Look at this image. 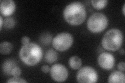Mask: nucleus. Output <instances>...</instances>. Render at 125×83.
<instances>
[{"label":"nucleus","instance_id":"f257e3e1","mask_svg":"<svg viewBox=\"0 0 125 83\" xmlns=\"http://www.w3.org/2000/svg\"><path fill=\"white\" fill-rule=\"evenodd\" d=\"M65 21L73 26L81 25L86 18L84 5L80 2H73L66 6L63 11Z\"/></svg>","mask_w":125,"mask_h":83},{"label":"nucleus","instance_id":"f03ea898","mask_svg":"<svg viewBox=\"0 0 125 83\" xmlns=\"http://www.w3.org/2000/svg\"><path fill=\"white\" fill-rule=\"evenodd\" d=\"M19 56L25 64L33 66L38 64L43 57L41 47L34 43L23 45L20 49Z\"/></svg>","mask_w":125,"mask_h":83},{"label":"nucleus","instance_id":"7ed1b4c3","mask_svg":"<svg viewBox=\"0 0 125 83\" xmlns=\"http://www.w3.org/2000/svg\"><path fill=\"white\" fill-rule=\"evenodd\" d=\"M123 42V35L119 29H111L105 33L102 39V45L107 50L115 51L118 50Z\"/></svg>","mask_w":125,"mask_h":83},{"label":"nucleus","instance_id":"20e7f679","mask_svg":"<svg viewBox=\"0 0 125 83\" xmlns=\"http://www.w3.org/2000/svg\"><path fill=\"white\" fill-rule=\"evenodd\" d=\"M108 20L106 15L100 13L92 14L88 19L87 27L88 29L93 33L101 32L106 28Z\"/></svg>","mask_w":125,"mask_h":83},{"label":"nucleus","instance_id":"39448f33","mask_svg":"<svg viewBox=\"0 0 125 83\" xmlns=\"http://www.w3.org/2000/svg\"><path fill=\"white\" fill-rule=\"evenodd\" d=\"M73 42L72 35L68 32H62L57 34L52 40L54 48L60 51H64L72 47Z\"/></svg>","mask_w":125,"mask_h":83},{"label":"nucleus","instance_id":"423d86ee","mask_svg":"<svg viewBox=\"0 0 125 83\" xmlns=\"http://www.w3.org/2000/svg\"><path fill=\"white\" fill-rule=\"evenodd\" d=\"M76 78L80 83H94L98 80V75L92 67L85 66L78 71Z\"/></svg>","mask_w":125,"mask_h":83},{"label":"nucleus","instance_id":"0eeeda50","mask_svg":"<svg viewBox=\"0 0 125 83\" xmlns=\"http://www.w3.org/2000/svg\"><path fill=\"white\" fill-rule=\"evenodd\" d=\"M50 74L54 81L57 82H62L67 80L68 72L64 65L56 64L52 66L50 69Z\"/></svg>","mask_w":125,"mask_h":83},{"label":"nucleus","instance_id":"6e6552de","mask_svg":"<svg viewBox=\"0 0 125 83\" xmlns=\"http://www.w3.org/2000/svg\"><path fill=\"white\" fill-rule=\"evenodd\" d=\"M97 62L102 68L105 70H111L114 66L115 58L113 55L109 53H101L97 58Z\"/></svg>","mask_w":125,"mask_h":83},{"label":"nucleus","instance_id":"1a4fd4ad","mask_svg":"<svg viewBox=\"0 0 125 83\" xmlns=\"http://www.w3.org/2000/svg\"><path fill=\"white\" fill-rule=\"evenodd\" d=\"M16 4L13 0H3L0 4L1 14L4 16H10L14 14Z\"/></svg>","mask_w":125,"mask_h":83},{"label":"nucleus","instance_id":"9d476101","mask_svg":"<svg viewBox=\"0 0 125 83\" xmlns=\"http://www.w3.org/2000/svg\"><path fill=\"white\" fill-rule=\"evenodd\" d=\"M108 82L110 83H124L125 82V74L120 71H114L108 77Z\"/></svg>","mask_w":125,"mask_h":83},{"label":"nucleus","instance_id":"9b49d317","mask_svg":"<svg viewBox=\"0 0 125 83\" xmlns=\"http://www.w3.org/2000/svg\"><path fill=\"white\" fill-rule=\"evenodd\" d=\"M17 66V64L14 60L11 59H8L3 62L2 68V71L6 75H11V71Z\"/></svg>","mask_w":125,"mask_h":83},{"label":"nucleus","instance_id":"f8f14e48","mask_svg":"<svg viewBox=\"0 0 125 83\" xmlns=\"http://www.w3.org/2000/svg\"><path fill=\"white\" fill-rule=\"evenodd\" d=\"M45 60L49 64L55 62L58 59V55L56 51L53 49H49L45 54Z\"/></svg>","mask_w":125,"mask_h":83},{"label":"nucleus","instance_id":"ddd939ff","mask_svg":"<svg viewBox=\"0 0 125 83\" xmlns=\"http://www.w3.org/2000/svg\"><path fill=\"white\" fill-rule=\"evenodd\" d=\"M68 63L70 68L73 70L79 69L82 65V61L81 59L76 56H73L70 57L69 59Z\"/></svg>","mask_w":125,"mask_h":83},{"label":"nucleus","instance_id":"4468645a","mask_svg":"<svg viewBox=\"0 0 125 83\" xmlns=\"http://www.w3.org/2000/svg\"><path fill=\"white\" fill-rule=\"evenodd\" d=\"M13 48V45L10 42H4L0 44V53L2 55L10 54Z\"/></svg>","mask_w":125,"mask_h":83},{"label":"nucleus","instance_id":"2eb2a0df","mask_svg":"<svg viewBox=\"0 0 125 83\" xmlns=\"http://www.w3.org/2000/svg\"><path fill=\"white\" fill-rule=\"evenodd\" d=\"M52 39V35L48 32H45L41 34L40 41L41 44L44 45H48L50 44Z\"/></svg>","mask_w":125,"mask_h":83},{"label":"nucleus","instance_id":"dca6fc26","mask_svg":"<svg viewBox=\"0 0 125 83\" xmlns=\"http://www.w3.org/2000/svg\"><path fill=\"white\" fill-rule=\"evenodd\" d=\"M107 0H92L91 3L92 6L96 9H102L106 6L107 4Z\"/></svg>","mask_w":125,"mask_h":83},{"label":"nucleus","instance_id":"f3484780","mask_svg":"<svg viewBox=\"0 0 125 83\" xmlns=\"http://www.w3.org/2000/svg\"><path fill=\"white\" fill-rule=\"evenodd\" d=\"M15 20L13 18L11 17H8L5 19L4 21V27L7 29H11L14 27L15 26Z\"/></svg>","mask_w":125,"mask_h":83},{"label":"nucleus","instance_id":"a211bd4d","mask_svg":"<svg viewBox=\"0 0 125 83\" xmlns=\"http://www.w3.org/2000/svg\"><path fill=\"white\" fill-rule=\"evenodd\" d=\"M8 83H27V81L23 80V79L20 78L19 77H13L12 78H10L9 79L7 82Z\"/></svg>","mask_w":125,"mask_h":83},{"label":"nucleus","instance_id":"6ab92c4d","mask_svg":"<svg viewBox=\"0 0 125 83\" xmlns=\"http://www.w3.org/2000/svg\"><path fill=\"white\" fill-rule=\"evenodd\" d=\"M21 73V70L18 66H16L11 71V75L13 77H19Z\"/></svg>","mask_w":125,"mask_h":83},{"label":"nucleus","instance_id":"aec40b11","mask_svg":"<svg viewBox=\"0 0 125 83\" xmlns=\"http://www.w3.org/2000/svg\"><path fill=\"white\" fill-rule=\"evenodd\" d=\"M30 39L29 37L26 36L23 37L21 39V42L23 45L29 44V43H30Z\"/></svg>","mask_w":125,"mask_h":83},{"label":"nucleus","instance_id":"412c9836","mask_svg":"<svg viewBox=\"0 0 125 83\" xmlns=\"http://www.w3.org/2000/svg\"><path fill=\"white\" fill-rule=\"evenodd\" d=\"M41 71L44 73H48L50 72V68L48 65H43L41 67Z\"/></svg>","mask_w":125,"mask_h":83},{"label":"nucleus","instance_id":"4be33fe9","mask_svg":"<svg viewBox=\"0 0 125 83\" xmlns=\"http://www.w3.org/2000/svg\"><path fill=\"white\" fill-rule=\"evenodd\" d=\"M118 68L119 70L122 71L123 72L125 71V64L124 62H120L118 65Z\"/></svg>","mask_w":125,"mask_h":83},{"label":"nucleus","instance_id":"5701e85b","mask_svg":"<svg viewBox=\"0 0 125 83\" xmlns=\"http://www.w3.org/2000/svg\"><path fill=\"white\" fill-rule=\"evenodd\" d=\"M0 21H1V25H0V27H1V30H2V26H3V19L2 16H0Z\"/></svg>","mask_w":125,"mask_h":83},{"label":"nucleus","instance_id":"b1692460","mask_svg":"<svg viewBox=\"0 0 125 83\" xmlns=\"http://www.w3.org/2000/svg\"><path fill=\"white\" fill-rule=\"evenodd\" d=\"M125 4H124V5L123 7V15L125 16Z\"/></svg>","mask_w":125,"mask_h":83},{"label":"nucleus","instance_id":"393cba45","mask_svg":"<svg viewBox=\"0 0 125 83\" xmlns=\"http://www.w3.org/2000/svg\"><path fill=\"white\" fill-rule=\"evenodd\" d=\"M119 53L120 54H122L123 55H124L125 54V51H124V49H122L121 50H120L119 51Z\"/></svg>","mask_w":125,"mask_h":83}]
</instances>
